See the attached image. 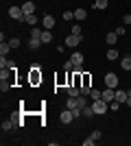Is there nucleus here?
Masks as SVG:
<instances>
[{
	"label": "nucleus",
	"instance_id": "2",
	"mask_svg": "<svg viewBox=\"0 0 131 146\" xmlns=\"http://www.w3.org/2000/svg\"><path fill=\"white\" fill-rule=\"evenodd\" d=\"M118 83H120V79H118V74H114V72H107L105 74V87H118Z\"/></svg>",
	"mask_w": 131,
	"mask_h": 146
},
{
	"label": "nucleus",
	"instance_id": "22",
	"mask_svg": "<svg viewBox=\"0 0 131 146\" xmlns=\"http://www.w3.org/2000/svg\"><path fill=\"white\" fill-rule=\"evenodd\" d=\"M85 18H87L85 9H76V11H74V20H85Z\"/></svg>",
	"mask_w": 131,
	"mask_h": 146
},
{
	"label": "nucleus",
	"instance_id": "25",
	"mask_svg": "<svg viewBox=\"0 0 131 146\" xmlns=\"http://www.w3.org/2000/svg\"><path fill=\"white\" fill-rule=\"evenodd\" d=\"M13 124H15L13 120H7V122H2V131H11V129H13Z\"/></svg>",
	"mask_w": 131,
	"mask_h": 146
},
{
	"label": "nucleus",
	"instance_id": "10",
	"mask_svg": "<svg viewBox=\"0 0 131 146\" xmlns=\"http://www.w3.org/2000/svg\"><path fill=\"white\" fill-rule=\"evenodd\" d=\"M87 105V96H74V109H83V107H85Z\"/></svg>",
	"mask_w": 131,
	"mask_h": 146
},
{
	"label": "nucleus",
	"instance_id": "21",
	"mask_svg": "<svg viewBox=\"0 0 131 146\" xmlns=\"http://www.w3.org/2000/svg\"><path fill=\"white\" fill-rule=\"evenodd\" d=\"M118 57H120V52L116 48H109V50H107V59H109V61H116Z\"/></svg>",
	"mask_w": 131,
	"mask_h": 146
},
{
	"label": "nucleus",
	"instance_id": "23",
	"mask_svg": "<svg viewBox=\"0 0 131 146\" xmlns=\"http://www.w3.org/2000/svg\"><path fill=\"white\" fill-rule=\"evenodd\" d=\"M61 18L66 20V22H72V20H74V13H72V11H63Z\"/></svg>",
	"mask_w": 131,
	"mask_h": 146
},
{
	"label": "nucleus",
	"instance_id": "3",
	"mask_svg": "<svg viewBox=\"0 0 131 146\" xmlns=\"http://www.w3.org/2000/svg\"><path fill=\"white\" fill-rule=\"evenodd\" d=\"M59 120H61L63 124H70V122H74V111L66 107V109H63L61 113H59Z\"/></svg>",
	"mask_w": 131,
	"mask_h": 146
},
{
	"label": "nucleus",
	"instance_id": "18",
	"mask_svg": "<svg viewBox=\"0 0 131 146\" xmlns=\"http://www.w3.org/2000/svg\"><path fill=\"white\" fill-rule=\"evenodd\" d=\"M81 113H83V118H92V116H96V113H94V109H92V105H85V107L81 109Z\"/></svg>",
	"mask_w": 131,
	"mask_h": 146
},
{
	"label": "nucleus",
	"instance_id": "15",
	"mask_svg": "<svg viewBox=\"0 0 131 146\" xmlns=\"http://www.w3.org/2000/svg\"><path fill=\"white\" fill-rule=\"evenodd\" d=\"M11 44H9V42H2V44H0V55H2V57H7V52H11Z\"/></svg>",
	"mask_w": 131,
	"mask_h": 146
},
{
	"label": "nucleus",
	"instance_id": "19",
	"mask_svg": "<svg viewBox=\"0 0 131 146\" xmlns=\"http://www.w3.org/2000/svg\"><path fill=\"white\" fill-rule=\"evenodd\" d=\"M120 68L129 72V70H131V57H122V59H120Z\"/></svg>",
	"mask_w": 131,
	"mask_h": 146
},
{
	"label": "nucleus",
	"instance_id": "14",
	"mask_svg": "<svg viewBox=\"0 0 131 146\" xmlns=\"http://www.w3.org/2000/svg\"><path fill=\"white\" fill-rule=\"evenodd\" d=\"M39 46H42V39H39V37H31V39H29V48L31 50H37Z\"/></svg>",
	"mask_w": 131,
	"mask_h": 146
},
{
	"label": "nucleus",
	"instance_id": "8",
	"mask_svg": "<svg viewBox=\"0 0 131 146\" xmlns=\"http://www.w3.org/2000/svg\"><path fill=\"white\" fill-rule=\"evenodd\" d=\"M42 26H44V29H48V31H53V26H55V18H53V15H44V18H42Z\"/></svg>",
	"mask_w": 131,
	"mask_h": 146
},
{
	"label": "nucleus",
	"instance_id": "37",
	"mask_svg": "<svg viewBox=\"0 0 131 146\" xmlns=\"http://www.w3.org/2000/svg\"><path fill=\"white\" fill-rule=\"evenodd\" d=\"M127 107H131V96H129V98H127Z\"/></svg>",
	"mask_w": 131,
	"mask_h": 146
},
{
	"label": "nucleus",
	"instance_id": "30",
	"mask_svg": "<svg viewBox=\"0 0 131 146\" xmlns=\"http://www.w3.org/2000/svg\"><path fill=\"white\" fill-rule=\"evenodd\" d=\"M72 68H74V63H72V61H66V66H63V70H66V72H72Z\"/></svg>",
	"mask_w": 131,
	"mask_h": 146
},
{
	"label": "nucleus",
	"instance_id": "5",
	"mask_svg": "<svg viewBox=\"0 0 131 146\" xmlns=\"http://www.w3.org/2000/svg\"><path fill=\"white\" fill-rule=\"evenodd\" d=\"M79 44H81V35H72V33H70V35L66 37V46H70V48H76Z\"/></svg>",
	"mask_w": 131,
	"mask_h": 146
},
{
	"label": "nucleus",
	"instance_id": "12",
	"mask_svg": "<svg viewBox=\"0 0 131 146\" xmlns=\"http://www.w3.org/2000/svg\"><path fill=\"white\" fill-rule=\"evenodd\" d=\"M66 92H68V96H81V87H79V85H72V83L66 87Z\"/></svg>",
	"mask_w": 131,
	"mask_h": 146
},
{
	"label": "nucleus",
	"instance_id": "35",
	"mask_svg": "<svg viewBox=\"0 0 131 146\" xmlns=\"http://www.w3.org/2000/svg\"><path fill=\"white\" fill-rule=\"evenodd\" d=\"M0 90H2V92L9 90V81H7V79H2V85H0Z\"/></svg>",
	"mask_w": 131,
	"mask_h": 146
},
{
	"label": "nucleus",
	"instance_id": "32",
	"mask_svg": "<svg viewBox=\"0 0 131 146\" xmlns=\"http://www.w3.org/2000/svg\"><path fill=\"white\" fill-rule=\"evenodd\" d=\"M81 33H83V31H81V26H79V24L72 26V35H81Z\"/></svg>",
	"mask_w": 131,
	"mask_h": 146
},
{
	"label": "nucleus",
	"instance_id": "20",
	"mask_svg": "<svg viewBox=\"0 0 131 146\" xmlns=\"http://www.w3.org/2000/svg\"><path fill=\"white\" fill-rule=\"evenodd\" d=\"M107 7H109V0H96V2H94V9H98V11H103Z\"/></svg>",
	"mask_w": 131,
	"mask_h": 146
},
{
	"label": "nucleus",
	"instance_id": "16",
	"mask_svg": "<svg viewBox=\"0 0 131 146\" xmlns=\"http://www.w3.org/2000/svg\"><path fill=\"white\" fill-rule=\"evenodd\" d=\"M116 39H118V33H116V31H114V33H107V35H105V42L109 44V46H114V44H116Z\"/></svg>",
	"mask_w": 131,
	"mask_h": 146
},
{
	"label": "nucleus",
	"instance_id": "1",
	"mask_svg": "<svg viewBox=\"0 0 131 146\" xmlns=\"http://www.w3.org/2000/svg\"><path fill=\"white\" fill-rule=\"evenodd\" d=\"M107 107H109V103H105L103 98H98V100H94L92 103V109L96 116H103V113H107Z\"/></svg>",
	"mask_w": 131,
	"mask_h": 146
},
{
	"label": "nucleus",
	"instance_id": "28",
	"mask_svg": "<svg viewBox=\"0 0 131 146\" xmlns=\"http://www.w3.org/2000/svg\"><path fill=\"white\" fill-rule=\"evenodd\" d=\"M100 135H103V133H100L98 129H96V131H92V135H90V137H92V140L96 142V140H100Z\"/></svg>",
	"mask_w": 131,
	"mask_h": 146
},
{
	"label": "nucleus",
	"instance_id": "27",
	"mask_svg": "<svg viewBox=\"0 0 131 146\" xmlns=\"http://www.w3.org/2000/svg\"><path fill=\"white\" fill-rule=\"evenodd\" d=\"M9 44H11V48H18V46H20V39H18V37H11Z\"/></svg>",
	"mask_w": 131,
	"mask_h": 146
},
{
	"label": "nucleus",
	"instance_id": "13",
	"mask_svg": "<svg viewBox=\"0 0 131 146\" xmlns=\"http://www.w3.org/2000/svg\"><path fill=\"white\" fill-rule=\"evenodd\" d=\"M127 98H129V92L127 90H116V100L118 103H127Z\"/></svg>",
	"mask_w": 131,
	"mask_h": 146
},
{
	"label": "nucleus",
	"instance_id": "31",
	"mask_svg": "<svg viewBox=\"0 0 131 146\" xmlns=\"http://www.w3.org/2000/svg\"><path fill=\"white\" fill-rule=\"evenodd\" d=\"M66 107H68V109H74V96H70V98H68V103H66Z\"/></svg>",
	"mask_w": 131,
	"mask_h": 146
},
{
	"label": "nucleus",
	"instance_id": "9",
	"mask_svg": "<svg viewBox=\"0 0 131 146\" xmlns=\"http://www.w3.org/2000/svg\"><path fill=\"white\" fill-rule=\"evenodd\" d=\"M70 61L74 63V68H79V66H83V61H85V57H83L81 52H72V57H70Z\"/></svg>",
	"mask_w": 131,
	"mask_h": 146
},
{
	"label": "nucleus",
	"instance_id": "34",
	"mask_svg": "<svg viewBox=\"0 0 131 146\" xmlns=\"http://www.w3.org/2000/svg\"><path fill=\"white\" fill-rule=\"evenodd\" d=\"M116 33H118V35H125V33H127V26H125V24L118 26V29H116Z\"/></svg>",
	"mask_w": 131,
	"mask_h": 146
},
{
	"label": "nucleus",
	"instance_id": "17",
	"mask_svg": "<svg viewBox=\"0 0 131 146\" xmlns=\"http://www.w3.org/2000/svg\"><path fill=\"white\" fill-rule=\"evenodd\" d=\"M37 15H35V13H31V15H26V18H24V22H26V24H29V26H37Z\"/></svg>",
	"mask_w": 131,
	"mask_h": 146
},
{
	"label": "nucleus",
	"instance_id": "4",
	"mask_svg": "<svg viewBox=\"0 0 131 146\" xmlns=\"http://www.w3.org/2000/svg\"><path fill=\"white\" fill-rule=\"evenodd\" d=\"M9 18H13V20H24L26 15H24V11H22V7H11V9H9Z\"/></svg>",
	"mask_w": 131,
	"mask_h": 146
},
{
	"label": "nucleus",
	"instance_id": "11",
	"mask_svg": "<svg viewBox=\"0 0 131 146\" xmlns=\"http://www.w3.org/2000/svg\"><path fill=\"white\" fill-rule=\"evenodd\" d=\"M39 39H42V44H50V42H53V33H50L48 29H42V35H39Z\"/></svg>",
	"mask_w": 131,
	"mask_h": 146
},
{
	"label": "nucleus",
	"instance_id": "36",
	"mask_svg": "<svg viewBox=\"0 0 131 146\" xmlns=\"http://www.w3.org/2000/svg\"><path fill=\"white\" fill-rule=\"evenodd\" d=\"M94 144V140H92V137H87V140H83V146H92Z\"/></svg>",
	"mask_w": 131,
	"mask_h": 146
},
{
	"label": "nucleus",
	"instance_id": "6",
	"mask_svg": "<svg viewBox=\"0 0 131 146\" xmlns=\"http://www.w3.org/2000/svg\"><path fill=\"white\" fill-rule=\"evenodd\" d=\"M31 70H33V72H31V83H42V72H39L42 68H39V66H33Z\"/></svg>",
	"mask_w": 131,
	"mask_h": 146
},
{
	"label": "nucleus",
	"instance_id": "7",
	"mask_svg": "<svg viewBox=\"0 0 131 146\" xmlns=\"http://www.w3.org/2000/svg\"><path fill=\"white\" fill-rule=\"evenodd\" d=\"M22 11H24V15H31V13H35V2H31V0L22 2Z\"/></svg>",
	"mask_w": 131,
	"mask_h": 146
},
{
	"label": "nucleus",
	"instance_id": "26",
	"mask_svg": "<svg viewBox=\"0 0 131 146\" xmlns=\"http://www.w3.org/2000/svg\"><path fill=\"white\" fill-rule=\"evenodd\" d=\"M120 105H122V103H118V100H112V103H109V109H112V111H118V109H120Z\"/></svg>",
	"mask_w": 131,
	"mask_h": 146
},
{
	"label": "nucleus",
	"instance_id": "33",
	"mask_svg": "<svg viewBox=\"0 0 131 146\" xmlns=\"http://www.w3.org/2000/svg\"><path fill=\"white\" fill-rule=\"evenodd\" d=\"M122 24H125V26H129V24H131V13H127L125 18H122Z\"/></svg>",
	"mask_w": 131,
	"mask_h": 146
},
{
	"label": "nucleus",
	"instance_id": "29",
	"mask_svg": "<svg viewBox=\"0 0 131 146\" xmlns=\"http://www.w3.org/2000/svg\"><path fill=\"white\" fill-rule=\"evenodd\" d=\"M39 35H42V31H39L37 26H33L31 29V37H39Z\"/></svg>",
	"mask_w": 131,
	"mask_h": 146
},
{
	"label": "nucleus",
	"instance_id": "24",
	"mask_svg": "<svg viewBox=\"0 0 131 146\" xmlns=\"http://www.w3.org/2000/svg\"><path fill=\"white\" fill-rule=\"evenodd\" d=\"M90 96H92V100H98V98H103V92L92 90V92H90Z\"/></svg>",
	"mask_w": 131,
	"mask_h": 146
}]
</instances>
